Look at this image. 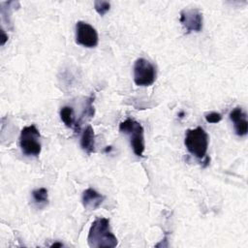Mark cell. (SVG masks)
Wrapping results in <instances>:
<instances>
[{
  "instance_id": "1",
  "label": "cell",
  "mask_w": 248,
  "mask_h": 248,
  "mask_svg": "<svg viewBox=\"0 0 248 248\" xmlns=\"http://www.w3.org/2000/svg\"><path fill=\"white\" fill-rule=\"evenodd\" d=\"M87 243L94 248H113L117 245V238L110 231L108 218L100 217L94 220L88 232Z\"/></svg>"
},
{
  "instance_id": "2",
  "label": "cell",
  "mask_w": 248,
  "mask_h": 248,
  "mask_svg": "<svg viewBox=\"0 0 248 248\" xmlns=\"http://www.w3.org/2000/svg\"><path fill=\"white\" fill-rule=\"evenodd\" d=\"M119 131L128 136L130 140V144L133 152L139 156L142 157L144 152V136L143 127L138 121L128 118L119 124Z\"/></svg>"
},
{
  "instance_id": "3",
  "label": "cell",
  "mask_w": 248,
  "mask_h": 248,
  "mask_svg": "<svg viewBox=\"0 0 248 248\" xmlns=\"http://www.w3.org/2000/svg\"><path fill=\"white\" fill-rule=\"evenodd\" d=\"M184 144L193 156L202 159L205 157L208 147V135L202 127L187 130Z\"/></svg>"
},
{
  "instance_id": "4",
  "label": "cell",
  "mask_w": 248,
  "mask_h": 248,
  "mask_svg": "<svg viewBox=\"0 0 248 248\" xmlns=\"http://www.w3.org/2000/svg\"><path fill=\"white\" fill-rule=\"evenodd\" d=\"M40 132L35 125L24 127L19 135V146L25 156L37 157L41 153Z\"/></svg>"
},
{
  "instance_id": "5",
  "label": "cell",
  "mask_w": 248,
  "mask_h": 248,
  "mask_svg": "<svg viewBox=\"0 0 248 248\" xmlns=\"http://www.w3.org/2000/svg\"><path fill=\"white\" fill-rule=\"evenodd\" d=\"M156 79L155 66L144 58H138L134 65V81L138 86H150Z\"/></svg>"
},
{
  "instance_id": "6",
  "label": "cell",
  "mask_w": 248,
  "mask_h": 248,
  "mask_svg": "<svg viewBox=\"0 0 248 248\" xmlns=\"http://www.w3.org/2000/svg\"><path fill=\"white\" fill-rule=\"evenodd\" d=\"M99 37L96 29L87 22L78 21L76 23V43L85 47H95Z\"/></svg>"
},
{
  "instance_id": "7",
  "label": "cell",
  "mask_w": 248,
  "mask_h": 248,
  "mask_svg": "<svg viewBox=\"0 0 248 248\" xmlns=\"http://www.w3.org/2000/svg\"><path fill=\"white\" fill-rule=\"evenodd\" d=\"M179 21L187 33L202 29V14L199 9H184L180 12Z\"/></svg>"
},
{
  "instance_id": "8",
  "label": "cell",
  "mask_w": 248,
  "mask_h": 248,
  "mask_svg": "<svg viewBox=\"0 0 248 248\" xmlns=\"http://www.w3.org/2000/svg\"><path fill=\"white\" fill-rule=\"evenodd\" d=\"M230 119L233 123L234 132L239 137H244L248 132V122L246 118V113L242 110L240 107L234 108L230 112Z\"/></svg>"
},
{
  "instance_id": "9",
  "label": "cell",
  "mask_w": 248,
  "mask_h": 248,
  "mask_svg": "<svg viewBox=\"0 0 248 248\" xmlns=\"http://www.w3.org/2000/svg\"><path fill=\"white\" fill-rule=\"evenodd\" d=\"M104 200H105V196L101 195L93 188H88L84 190L82 193V198H81L82 205L85 209H88V210L97 209L101 205V203L104 202Z\"/></svg>"
},
{
  "instance_id": "10",
  "label": "cell",
  "mask_w": 248,
  "mask_h": 248,
  "mask_svg": "<svg viewBox=\"0 0 248 248\" xmlns=\"http://www.w3.org/2000/svg\"><path fill=\"white\" fill-rule=\"evenodd\" d=\"M80 146L87 154H91L95 151V134L90 125H88L82 132L80 138Z\"/></svg>"
},
{
  "instance_id": "11",
  "label": "cell",
  "mask_w": 248,
  "mask_h": 248,
  "mask_svg": "<svg viewBox=\"0 0 248 248\" xmlns=\"http://www.w3.org/2000/svg\"><path fill=\"white\" fill-rule=\"evenodd\" d=\"M60 118L63 123L69 128H76L75 116H74V109L72 107H63L60 109Z\"/></svg>"
},
{
  "instance_id": "12",
  "label": "cell",
  "mask_w": 248,
  "mask_h": 248,
  "mask_svg": "<svg viewBox=\"0 0 248 248\" xmlns=\"http://www.w3.org/2000/svg\"><path fill=\"white\" fill-rule=\"evenodd\" d=\"M32 198L34 200V202L39 204V205H45L48 202V194H47V190L44 187L35 189L32 192Z\"/></svg>"
},
{
  "instance_id": "13",
  "label": "cell",
  "mask_w": 248,
  "mask_h": 248,
  "mask_svg": "<svg viewBox=\"0 0 248 248\" xmlns=\"http://www.w3.org/2000/svg\"><path fill=\"white\" fill-rule=\"evenodd\" d=\"M94 9L95 11L100 15L104 16L107 12L109 11L110 9V4L108 1H103V0H96L94 2Z\"/></svg>"
},
{
  "instance_id": "14",
  "label": "cell",
  "mask_w": 248,
  "mask_h": 248,
  "mask_svg": "<svg viewBox=\"0 0 248 248\" xmlns=\"http://www.w3.org/2000/svg\"><path fill=\"white\" fill-rule=\"evenodd\" d=\"M93 101H94V96L92 95L86 102V105H85V109H84V112L82 114V116H85V117H92L94 115V108H93Z\"/></svg>"
},
{
  "instance_id": "15",
  "label": "cell",
  "mask_w": 248,
  "mask_h": 248,
  "mask_svg": "<svg viewBox=\"0 0 248 248\" xmlns=\"http://www.w3.org/2000/svg\"><path fill=\"white\" fill-rule=\"evenodd\" d=\"M205 120L208 123H218L222 120V115L218 112H209L205 114Z\"/></svg>"
},
{
  "instance_id": "16",
  "label": "cell",
  "mask_w": 248,
  "mask_h": 248,
  "mask_svg": "<svg viewBox=\"0 0 248 248\" xmlns=\"http://www.w3.org/2000/svg\"><path fill=\"white\" fill-rule=\"evenodd\" d=\"M8 39V36H6V34L4 33V31H2V42H1V45L3 46L5 44V42L7 41Z\"/></svg>"
},
{
  "instance_id": "17",
  "label": "cell",
  "mask_w": 248,
  "mask_h": 248,
  "mask_svg": "<svg viewBox=\"0 0 248 248\" xmlns=\"http://www.w3.org/2000/svg\"><path fill=\"white\" fill-rule=\"evenodd\" d=\"M62 246H63V244L59 243V242H55V243L50 245V247H62Z\"/></svg>"
},
{
  "instance_id": "18",
  "label": "cell",
  "mask_w": 248,
  "mask_h": 248,
  "mask_svg": "<svg viewBox=\"0 0 248 248\" xmlns=\"http://www.w3.org/2000/svg\"><path fill=\"white\" fill-rule=\"evenodd\" d=\"M110 150H111V146H108V148H106V149H105V151H106V152L110 151Z\"/></svg>"
}]
</instances>
